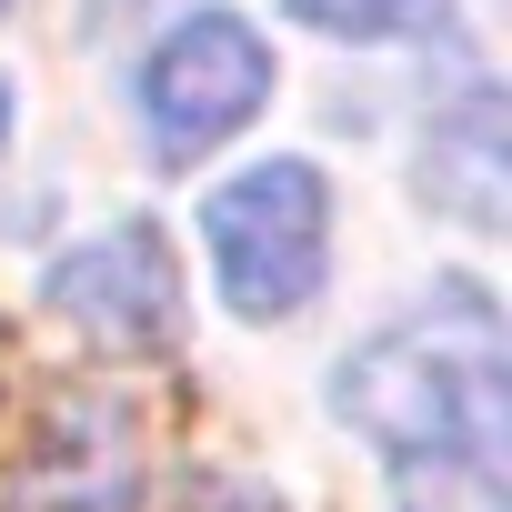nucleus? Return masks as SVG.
Segmentation results:
<instances>
[{
	"instance_id": "423d86ee",
	"label": "nucleus",
	"mask_w": 512,
	"mask_h": 512,
	"mask_svg": "<svg viewBox=\"0 0 512 512\" xmlns=\"http://www.w3.org/2000/svg\"><path fill=\"white\" fill-rule=\"evenodd\" d=\"M422 191H432L452 221H472V231L502 221V101H492V91H472V101L432 131V151H422Z\"/></svg>"
},
{
	"instance_id": "f257e3e1",
	"label": "nucleus",
	"mask_w": 512,
	"mask_h": 512,
	"mask_svg": "<svg viewBox=\"0 0 512 512\" xmlns=\"http://www.w3.org/2000/svg\"><path fill=\"white\" fill-rule=\"evenodd\" d=\"M332 412L372 452H392V472H432V462L502 472V422H512V342H502V312L472 282H442L432 312L372 332L342 362Z\"/></svg>"
},
{
	"instance_id": "9b49d317",
	"label": "nucleus",
	"mask_w": 512,
	"mask_h": 512,
	"mask_svg": "<svg viewBox=\"0 0 512 512\" xmlns=\"http://www.w3.org/2000/svg\"><path fill=\"white\" fill-rule=\"evenodd\" d=\"M0 11H11V0H0Z\"/></svg>"
},
{
	"instance_id": "6e6552de",
	"label": "nucleus",
	"mask_w": 512,
	"mask_h": 512,
	"mask_svg": "<svg viewBox=\"0 0 512 512\" xmlns=\"http://www.w3.org/2000/svg\"><path fill=\"white\" fill-rule=\"evenodd\" d=\"M402 512H512V502H502V472L432 462V472H402Z\"/></svg>"
},
{
	"instance_id": "7ed1b4c3",
	"label": "nucleus",
	"mask_w": 512,
	"mask_h": 512,
	"mask_svg": "<svg viewBox=\"0 0 512 512\" xmlns=\"http://www.w3.org/2000/svg\"><path fill=\"white\" fill-rule=\"evenodd\" d=\"M262 101H272V51H262V31L231 21V11L171 21L151 41V61H141V121H151V151L161 161H191V151L251 131Z\"/></svg>"
},
{
	"instance_id": "39448f33",
	"label": "nucleus",
	"mask_w": 512,
	"mask_h": 512,
	"mask_svg": "<svg viewBox=\"0 0 512 512\" xmlns=\"http://www.w3.org/2000/svg\"><path fill=\"white\" fill-rule=\"evenodd\" d=\"M131 502H141V422L121 402H61L11 482V512H131Z\"/></svg>"
},
{
	"instance_id": "9d476101",
	"label": "nucleus",
	"mask_w": 512,
	"mask_h": 512,
	"mask_svg": "<svg viewBox=\"0 0 512 512\" xmlns=\"http://www.w3.org/2000/svg\"><path fill=\"white\" fill-rule=\"evenodd\" d=\"M0 141H11V91H0Z\"/></svg>"
},
{
	"instance_id": "f03ea898",
	"label": "nucleus",
	"mask_w": 512,
	"mask_h": 512,
	"mask_svg": "<svg viewBox=\"0 0 512 512\" xmlns=\"http://www.w3.org/2000/svg\"><path fill=\"white\" fill-rule=\"evenodd\" d=\"M201 241L241 322H292L332 272V191L312 161H251L241 181L211 191Z\"/></svg>"
},
{
	"instance_id": "20e7f679",
	"label": "nucleus",
	"mask_w": 512,
	"mask_h": 512,
	"mask_svg": "<svg viewBox=\"0 0 512 512\" xmlns=\"http://www.w3.org/2000/svg\"><path fill=\"white\" fill-rule=\"evenodd\" d=\"M41 302H51L71 332L111 342V352H161V342L181 332V262H171V241H161L151 221H121V231L61 251L51 282H41Z\"/></svg>"
},
{
	"instance_id": "1a4fd4ad",
	"label": "nucleus",
	"mask_w": 512,
	"mask_h": 512,
	"mask_svg": "<svg viewBox=\"0 0 512 512\" xmlns=\"http://www.w3.org/2000/svg\"><path fill=\"white\" fill-rule=\"evenodd\" d=\"M201 512H282V502H272V492H211Z\"/></svg>"
},
{
	"instance_id": "0eeeda50",
	"label": "nucleus",
	"mask_w": 512,
	"mask_h": 512,
	"mask_svg": "<svg viewBox=\"0 0 512 512\" xmlns=\"http://www.w3.org/2000/svg\"><path fill=\"white\" fill-rule=\"evenodd\" d=\"M282 11L332 31V41H412V31L452 21V0H282Z\"/></svg>"
}]
</instances>
